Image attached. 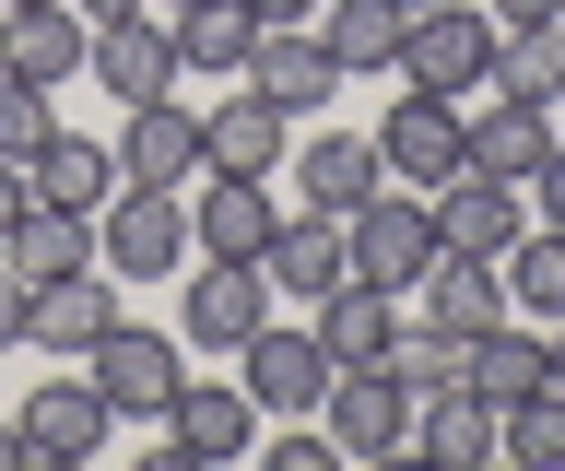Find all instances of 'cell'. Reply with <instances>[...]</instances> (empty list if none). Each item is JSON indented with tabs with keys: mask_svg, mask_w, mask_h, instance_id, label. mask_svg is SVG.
<instances>
[{
	"mask_svg": "<svg viewBox=\"0 0 565 471\" xmlns=\"http://www.w3.org/2000/svg\"><path fill=\"white\" fill-rule=\"evenodd\" d=\"M401 83L448 95V107H483L494 95V12L483 0H424V12H401Z\"/></svg>",
	"mask_w": 565,
	"mask_h": 471,
	"instance_id": "cell-1",
	"label": "cell"
},
{
	"mask_svg": "<svg viewBox=\"0 0 565 471\" xmlns=\"http://www.w3.org/2000/svg\"><path fill=\"white\" fill-rule=\"evenodd\" d=\"M95 259L118 271V283H177V271H189V189L118 178L106 213H95Z\"/></svg>",
	"mask_w": 565,
	"mask_h": 471,
	"instance_id": "cell-2",
	"label": "cell"
},
{
	"mask_svg": "<svg viewBox=\"0 0 565 471\" xmlns=\"http://www.w3.org/2000/svg\"><path fill=\"white\" fill-rule=\"evenodd\" d=\"M330 377H342V365H330V342H318V330L259 319V330L236 342V389L259 400V425H307L318 400H330Z\"/></svg>",
	"mask_w": 565,
	"mask_h": 471,
	"instance_id": "cell-3",
	"label": "cell"
},
{
	"mask_svg": "<svg viewBox=\"0 0 565 471\" xmlns=\"http://www.w3.org/2000/svg\"><path fill=\"white\" fill-rule=\"evenodd\" d=\"M365 142H377V178L388 189H436V178H459V165H471V118L448 107V95H388L377 107V130H365Z\"/></svg>",
	"mask_w": 565,
	"mask_h": 471,
	"instance_id": "cell-4",
	"label": "cell"
},
{
	"mask_svg": "<svg viewBox=\"0 0 565 471\" xmlns=\"http://www.w3.org/2000/svg\"><path fill=\"white\" fill-rule=\"evenodd\" d=\"M83 377L106 389V413H118V425H166L177 377H189V342H177V330H141V319H118V330L95 342V354H83Z\"/></svg>",
	"mask_w": 565,
	"mask_h": 471,
	"instance_id": "cell-5",
	"label": "cell"
},
{
	"mask_svg": "<svg viewBox=\"0 0 565 471\" xmlns=\"http://www.w3.org/2000/svg\"><path fill=\"white\" fill-rule=\"evenodd\" d=\"M342 259H353L377 295H413L424 259H436V213H424V189H377V201H353V213H342Z\"/></svg>",
	"mask_w": 565,
	"mask_h": 471,
	"instance_id": "cell-6",
	"label": "cell"
},
{
	"mask_svg": "<svg viewBox=\"0 0 565 471\" xmlns=\"http://www.w3.org/2000/svg\"><path fill=\"white\" fill-rule=\"evenodd\" d=\"M282 213H295L282 178H224V165H201V178H189V259H259Z\"/></svg>",
	"mask_w": 565,
	"mask_h": 471,
	"instance_id": "cell-7",
	"label": "cell"
},
{
	"mask_svg": "<svg viewBox=\"0 0 565 471\" xmlns=\"http://www.w3.org/2000/svg\"><path fill=\"white\" fill-rule=\"evenodd\" d=\"M118 319H130V307H118V271H106V259H83V271H60V283L24 295V342H35V354H60V365H83Z\"/></svg>",
	"mask_w": 565,
	"mask_h": 471,
	"instance_id": "cell-8",
	"label": "cell"
},
{
	"mask_svg": "<svg viewBox=\"0 0 565 471\" xmlns=\"http://www.w3.org/2000/svg\"><path fill=\"white\" fill-rule=\"evenodd\" d=\"M259 319H271V283H259V259H201V271L177 283V342H189V354H236Z\"/></svg>",
	"mask_w": 565,
	"mask_h": 471,
	"instance_id": "cell-9",
	"label": "cell"
},
{
	"mask_svg": "<svg viewBox=\"0 0 565 471\" xmlns=\"http://www.w3.org/2000/svg\"><path fill=\"white\" fill-rule=\"evenodd\" d=\"M318 425H330L342 460H401V448H413V389H401L388 365H342L330 400H318Z\"/></svg>",
	"mask_w": 565,
	"mask_h": 471,
	"instance_id": "cell-10",
	"label": "cell"
},
{
	"mask_svg": "<svg viewBox=\"0 0 565 471\" xmlns=\"http://www.w3.org/2000/svg\"><path fill=\"white\" fill-rule=\"evenodd\" d=\"M259 448V400L236 389V377H177V400H166V460L189 471V460H247Z\"/></svg>",
	"mask_w": 565,
	"mask_h": 471,
	"instance_id": "cell-11",
	"label": "cell"
},
{
	"mask_svg": "<svg viewBox=\"0 0 565 471\" xmlns=\"http://www.w3.org/2000/svg\"><path fill=\"white\" fill-rule=\"evenodd\" d=\"M424 213H436V248H459V259H507L530 236V201L507 178H471V165L424 189Z\"/></svg>",
	"mask_w": 565,
	"mask_h": 471,
	"instance_id": "cell-12",
	"label": "cell"
},
{
	"mask_svg": "<svg viewBox=\"0 0 565 471\" xmlns=\"http://www.w3.org/2000/svg\"><path fill=\"white\" fill-rule=\"evenodd\" d=\"M83 72H95V95H118V107H141V95H177V36H166V12L141 0V12L95 24Z\"/></svg>",
	"mask_w": 565,
	"mask_h": 471,
	"instance_id": "cell-13",
	"label": "cell"
},
{
	"mask_svg": "<svg viewBox=\"0 0 565 471\" xmlns=\"http://www.w3.org/2000/svg\"><path fill=\"white\" fill-rule=\"evenodd\" d=\"M236 83H259L282 118H318L330 95H342V60L318 47V24H259V47H247V72Z\"/></svg>",
	"mask_w": 565,
	"mask_h": 471,
	"instance_id": "cell-14",
	"label": "cell"
},
{
	"mask_svg": "<svg viewBox=\"0 0 565 471\" xmlns=\"http://www.w3.org/2000/svg\"><path fill=\"white\" fill-rule=\"evenodd\" d=\"M83 47H95V24H83L71 0H12V12H0V72L47 83V95L83 72Z\"/></svg>",
	"mask_w": 565,
	"mask_h": 471,
	"instance_id": "cell-15",
	"label": "cell"
},
{
	"mask_svg": "<svg viewBox=\"0 0 565 471\" xmlns=\"http://www.w3.org/2000/svg\"><path fill=\"white\" fill-rule=\"evenodd\" d=\"M24 425V448L35 460H95L106 436H118V413H106V389L95 377H35V400L12 413Z\"/></svg>",
	"mask_w": 565,
	"mask_h": 471,
	"instance_id": "cell-16",
	"label": "cell"
},
{
	"mask_svg": "<svg viewBox=\"0 0 565 471\" xmlns=\"http://www.w3.org/2000/svg\"><path fill=\"white\" fill-rule=\"evenodd\" d=\"M118 178H141V189H189V178H201V107L141 95L130 130H118Z\"/></svg>",
	"mask_w": 565,
	"mask_h": 471,
	"instance_id": "cell-17",
	"label": "cell"
},
{
	"mask_svg": "<svg viewBox=\"0 0 565 471\" xmlns=\"http://www.w3.org/2000/svg\"><path fill=\"white\" fill-rule=\"evenodd\" d=\"M201 165H224V178H282V107L259 83H236V95L201 107Z\"/></svg>",
	"mask_w": 565,
	"mask_h": 471,
	"instance_id": "cell-18",
	"label": "cell"
},
{
	"mask_svg": "<svg viewBox=\"0 0 565 471\" xmlns=\"http://www.w3.org/2000/svg\"><path fill=\"white\" fill-rule=\"evenodd\" d=\"M153 12H166V36H177V83L189 72L236 83L247 47H259V12H247V0H153Z\"/></svg>",
	"mask_w": 565,
	"mask_h": 471,
	"instance_id": "cell-19",
	"label": "cell"
},
{
	"mask_svg": "<svg viewBox=\"0 0 565 471\" xmlns=\"http://www.w3.org/2000/svg\"><path fill=\"white\" fill-rule=\"evenodd\" d=\"M342 271H353V259H342V213H307V201H295V213L271 224V248H259V283H271V295H307V307L342 283Z\"/></svg>",
	"mask_w": 565,
	"mask_h": 471,
	"instance_id": "cell-20",
	"label": "cell"
},
{
	"mask_svg": "<svg viewBox=\"0 0 565 471\" xmlns=\"http://www.w3.org/2000/svg\"><path fill=\"white\" fill-rule=\"evenodd\" d=\"M459 118H471V178H507V189H530V165L554 153V107L483 95V107H459Z\"/></svg>",
	"mask_w": 565,
	"mask_h": 471,
	"instance_id": "cell-21",
	"label": "cell"
},
{
	"mask_svg": "<svg viewBox=\"0 0 565 471\" xmlns=\"http://www.w3.org/2000/svg\"><path fill=\"white\" fill-rule=\"evenodd\" d=\"M377 142H365V130H318L307 153H295V189H282V201H307V213H353V201H377Z\"/></svg>",
	"mask_w": 565,
	"mask_h": 471,
	"instance_id": "cell-22",
	"label": "cell"
},
{
	"mask_svg": "<svg viewBox=\"0 0 565 471\" xmlns=\"http://www.w3.org/2000/svg\"><path fill=\"white\" fill-rule=\"evenodd\" d=\"M424 319H436V330H459V342H471V330H494V319H507V271H494V259H459V248H436V259H424Z\"/></svg>",
	"mask_w": 565,
	"mask_h": 471,
	"instance_id": "cell-23",
	"label": "cell"
},
{
	"mask_svg": "<svg viewBox=\"0 0 565 471\" xmlns=\"http://www.w3.org/2000/svg\"><path fill=\"white\" fill-rule=\"evenodd\" d=\"M318 342H330V365H377L388 354V330H401V295H377V283H365V271H342V283H330V295H318Z\"/></svg>",
	"mask_w": 565,
	"mask_h": 471,
	"instance_id": "cell-24",
	"label": "cell"
},
{
	"mask_svg": "<svg viewBox=\"0 0 565 471\" xmlns=\"http://www.w3.org/2000/svg\"><path fill=\"white\" fill-rule=\"evenodd\" d=\"M0 259H12L24 283H60V271H83V259H95V213L24 201V213H12V236H0Z\"/></svg>",
	"mask_w": 565,
	"mask_h": 471,
	"instance_id": "cell-25",
	"label": "cell"
},
{
	"mask_svg": "<svg viewBox=\"0 0 565 471\" xmlns=\"http://www.w3.org/2000/svg\"><path fill=\"white\" fill-rule=\"evenodd\" d=\"M318 47L342 60V83L401 72V0H318Z\"/></svg>",
	"mask_w": 565,
	"mask_h": 471,
	"instance_id": "cell-26",
	"label": "cell"
},
{
	"mask_svg": "<svg viewBox=\"0 0 565 471\" xmlns=\"http://www.w3.org/2000/svg\"><path fill=\"white\" fill-rule=\"evenodd\" d=\"M24 178H35V201H60V213H106V189H118V142L47 130V153H35Z\"/></svg>",
	"mask_w": 565,
	"mask_h": 471,
	"instance_id": "cell-27",
	"label": "cell"
},
{
	"mask_svg": "<svg viewBox=\"0 0 565 471\" xmlns=\"http://www.w3.org/2000/svg\"><path fill=\"white\" fill-rule=\"evenodd\" d=\"M413 448H424V460H448V471H483V460H494V400H483V389L413 400Z\"/></svg>",
	"mask_w": 565,
	"mask_h": 471,
	"instance_id": "cell-28",
	"label": "cell"
},
{
	"mask_svg": "<svg viewBox=\"0 0 565 471\" xmlns=\"http://www.w3.org/2000/svg\"><path fill=\"white\" fill-rule=\"evenodd\" d=\"M459 389H483L494 413H507V400H530L542 389V330H471V354H459Z\"/></svg>",
	"mask_w": 565,
	"mask_h": 471,
	"instance_id": "cell-29",
	"label": "cell"
},
{
	"mask_svg": "<svg viewBox=\"0 0 565 471\" xmlns=\"http://www.w3.org/2000/svg\"><path fill=\"white\" fill-rule=\"evenodd\" d=\"M494 95L554 107V95H565V24H519V36H494Z\"/></svg>",
	"mask_w": 565,
	"mask_h": 471,
	"instance_id": "cell-30",
	"label": "cell"
},
{
	"mask_svg": "<svg viewBox=\"0 0 565 471\" xmlns=\"http://www.w3.org/2000/svg\"><path fill=\"white\" fill-rule=\"evenodd\" d=\"M494 271H507V307H530V319H542V330L565 319V236H554V224H530L519 248L494 259Z\"/></svg>",
	"mask_w": 565,
	"mask_h": 471,
	"instance_id": "cell-31",
	"label": "cell"
},
{
	"mask_svg": "<svg viewBox=\"0 0 565 471\" xmlns=\"http://www.w3.org/2000/svg\"><path fill=\"white\" fill-rule=\"evenodd\" d=\"M459 354H471V342H459V330H436V319H401V330H388V377H401V389H413V400H436V389H459Z\"/></svg>",
	"mask_w": 565,
	"mask_h": 471,
	"instance_id": "cell-32",
	"label": "cell"
},
{
	"mask_svg": "<svg viewBox=\"0 0 565 471\" xmlns=\"http://www.w3.org/2000/svg\"><path fill=\"white\" fill-rule=\"evenodd\" d=\"M494 448H507L519 471H565V389L507 400V413H494Z\"/></svg>",
	"mask_w": 565,
	"mask_h": 471,
	"instance_id": "cell-33",
	"label": "cell"
},
{
	"mask_svg": "<svg viewBox=\"0 0 565 471\" xmlns=\"http://www.w3.org/2000/svg\"><path fill=\"white\" fill-rule=\"evenodd\" d=\"M47 130H60V107H47V83L0 72V153H12V165H35V153H47Z\"/></svg>",
	"mask_w": 565,
	"mask_h": 471,
	"instance_id": "cell-34",
	"label": "cell"
},
{
	"mask_svg": "<svg viewBox=\"0 0 565 471\" xmlns=\"http://www.w3.org/2000/svg\"><path fill=\"white\" fill-rule=\"evenodd\" d=\"M530 213H542V224H554V236H565V142L542 153V165H530Z\"/></svg>",
	"mask_w": 565,
	"mask_h": 471,
	"instance_id": "cell-35",
	"label": "cell"
},
{
	"mask_svg": "<svg viewBox=\"0 0 565 471\" xmlns=\"http://www.w3.org/2000/svg\"><path fill=\"white\" fill-rule=\"evenodd\" d=\"M494 36H519V24H565V0H483Z\"/></svg>",
	"mask_w": 565,
	"mask_h": 471,
	"instance_id": "cell-36",
	"label": "cell"
},
{
	"mask_svg": "<svg viewBox=\"0 0 565 471\" xmlns=\"http://www.w3.org/2000/svg\"><path fill=\"white\" fill-rule=\"evenodd\" d=\"M24 295H35V283H24V271H12V259H0V354L24 342Z\"/></svg>",
	"mask_w": 565,
	"mask_h": 471,
	"instance_id": "cell-37",
	"label": "cell"
},
{
	"mask_svg": "<svg viewBox=\"0 0 565 471\" xmlns=\"http://www.w3.org/2000/svg\"><path fill=\"white\" fill-rule=\"evenodd\" d=\"M24 201H35V178L12 165V153H0V236H12V213H24Z\"/></svg>",
	"mask_w": 565,
	"mask_h": 471,
	"instance_id": "cell-38",
	"label": "cell"
},
{
	"mask_svg": "<svg viewBox=\"0 0 565 471\" xmlns=\"http://www.w3.org/2000/svg\"><path fill=\"white\" fill-rule=\"evenodd\" d=\"M259 24H318V0H247Z\"/></svg>",
	"mask_w": 565,
	"mask_h": 471,
	"instance_id": "cell-39",
	"label": "cell"
},
{
	"mask_svg": "<svg viewBox=\"0 0 565 471\" xmlns=\"http://www.w3.org/2000/svg\"><path fill=\"white\" fill-rule=\"evenodd\" d=\"M542 389H565V319L542 330Z\"/></svg>",
	"mask_w": 565,
	"mask_h": 471,
	"instance_id": "cell-40",
	"label": "cell"
},
{
	"mask_svg": "<svg viewBox=\"0 0 565 471\" xmlns=\"http://www.w3.org/2000/svg\"><path fill=\"white\" fill-rule=\"evenodd\" d=\"M71 12H83V24H118V12H141V0H71Z\"/></svg>",
	"mask_w": 565,
	"mask_h": 471,
	"instance_id": "cell-41",
	"label": "cell"
},
{
	"mask_svg": "<svg viewBox=\"0 0 565 471\" xmlns=\"http://www.w3.org/2000/svg\"><path fill=\"white\" fill-rule=\"evenodd\" d=\"M35 460V448H24V425H0V471H24Z\"/></svg>",
	"mask_w": 565,
	"mask_h": 471,
	"instance_id": "cell-42",
	"label": "cell"
},
{
	"mask_svg": "<svg viewBox=\"0 0 565 471\" xmlns=\"http://www.w3.org/2000/svg\"><path fill=\"white\" fill-rule=\"evenodd\" d=\"M401 12H424V0H401Z\"/></svg>",
	"mask_w": 565,
	"mask_h": 471,
	"instance_id": "cell-43",
	"label": "cell"
},
{
	"mask_svg": "<svg viewBox=\"0 0 565 471\" xmlns=\"http://www.w3.org/2000/svg\"><path fill=\"white\" fill-rule=\"evenodd\" d=\"M0 12H12V0H0Z\"/></svg>",
	"mask_w": 565,
	"mask_h": 471,
	"instance_id": "cell-44",
	"label": "cell"
}]
</instances>
